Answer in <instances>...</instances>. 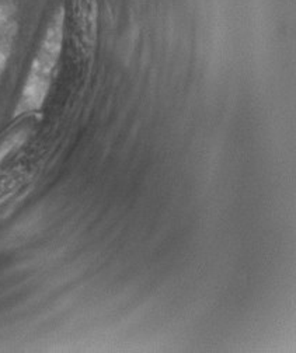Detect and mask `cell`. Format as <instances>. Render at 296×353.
Listing matches in <instances>:
<instances>
[{
    "instance_id": "obj_1",
    "label": "cell",
    "mask_w": 296,
    "mask_h": 353,
    "mask_svg": "<svg viewBox=\"0 0 296 353\" xmlns=\"http://www.w3.org/2000/svg\"><path fill=\"white\" fill-rule=\"evenodd\" d=\"M61 43V21H57L54 27L50 30L46 47L42 48V52L39 54V58L37 61V65L39 68L34 69V73L30 79V83L27 85L26 96H28L30 105H38L42 100V94H44L47 88V74L51 70V66L54 65V61L57 59V54L59 50Z\"/></svg>"
}]
</instances>
